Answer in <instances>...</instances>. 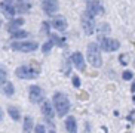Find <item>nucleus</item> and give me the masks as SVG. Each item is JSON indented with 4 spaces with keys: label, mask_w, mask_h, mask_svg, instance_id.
<instances>
[{
    "label": "nucleus",
    "mask_w": 135,
    "mask_h": 133,
    "mask_svg": "<svg viewBox=\"0 0 135 133\" xmlns=\"http://www.w3.org/2000/svg\"><path fill=\"white\" fill-rule=\"evenodd\" d=\"M52 104L55 106V111L58 114V117H65V114L70 110V101L68 96L62 92H55L54 98H52Z\"/></svg>",
    "instance_id": "1"
},
{
    "label": "nucleus",
    "mask_w": 135,
    "mask_h": 133,
    "mask_svg": "<svg viewBox=\"0 0 135 133\" xmlns=\"http://www.w3.org/2000/svg\"><path fill=\"white\" fill-rule=\"evenodd\" d=\"M86 59L94 68H99L103 65V56H101V47L98 43H89L86 49Z\"/></svg>",
    "instance_id": "2"
},
{
    "label": "nucleus",
    "mask_w": 135,
    "mask_h": 133,
    "mask_svg": "<svg viewBox=\"0 0 135 133\" xmlns=\"http://www.w3.org/2000/svg\"><path fill=\"white\" fill-rule=\"evenodd\" d=\"M15 75L21 80H33L39 77V70L31 65H21L15 70Z\"/></svg>",
    "instance_id": "3"
},
{
    "label": "nucleus",
    "mask_w": 135,
    "mask_h": 133,
    "mask_svg": "<svg viewBox=\"0 0 135 133\" xmlns=\"http://www.w3.org/2000/svg\"><path fill=\"white\" fill-rule=\"evenodd\" d=\"M80 22H82V28L86 35H92V33L95 31V16H92L88 11H85L80 16Z\"/></svg>",
    "instance_id": "4"
},
{
    "label": "nucleus",
    "mask_w": 135,
    "mask_h": 133,
    "mask_svg": "<svg viewBox=\"0 0 135 133\" xmlns=\"http://www.w3.org/2000/svg\"><path fill=\"white\" fill-rule=\"evenodd\" d=\"M99 47H101V50L104 52H116V50H119V47H120V42L119 40H116V39H111V37H104V35H99Z\"/></svg>",
    "instance_id": "5"
},
{
    "label": "nucleus",
    "mask_w": 135,
    "mask_h": 133,
    "mask_svg": "<svg viewBox=\"0 0 135 133\" xmlns=\"http://www.w3.org/2000/svg\"><path fill=\"white\" fill-rule=\"evenodd\" d=\"M11 49L15 52H24V53H30L39 49V43L37 42H13L11 44Z\"/></svg>",
    "instance_id": "6"
},
{
    "label": "nucleus",
    "mask_w": 135,
    "mask_h": 133,
    "mask_svg": "<svg viewBox=\"0 0 135 133\" xmlns=\"http://www.w3.org/2000/svg\"><path fill=\"white\" fill-rule=\"evenodd\" d=\"M42 9L46 15L54 16L60 9V3L58 0H42Z\"/></svg>",
    "instance_id": "7"
},
{
    "label": "nucleus",
    "mask_w": 135,
    "mask_h": 133,
    "mask_svg": "<svg viewBox=\"0 0 135 133\" xmlns=\"http://www.w3.org/2000/svg\"><path fill=\"white\" fill-rule=\"evenodd\" d=\"M86 11L92 16H98V15H103L104 13V6L99 0H89L86 4Z\"/></svg>",
    "instance_id": "8"
},
{
    "label": "nucleus",
    "mask_w": 135,
    "mask_h": 133,
    "mask_svg": "<svg viewBox=\"0 0 135 133\" xmlns=\"http://www.w3.org/2000/svg\"><path fill=\"white\" fill-rule=\"evenodd\" d=\"M28 98H30V101H31L33 104L42 102L43 101V90H42V87L36 86V84L30 86V89H28Z\"/></svg>",
    "instance_id": "9"
},
{
    "label": "nucleus",
    "mask_w": 135,
    "mask_h": 133,
    "mask_svg": "<svg viewBox=\"0 0 135 133\" xmlns=\"http://www.w3.org/2000/svg\"><path fill=\"white\" fill-rule=\"evenodd\" d=\"M70 59H71V64L74 65L76 70H79V71L86 70V61H85L83 55H82L80 52H73L71 56H70Z\"/></svg>",
    "instance_id": "10"
},
{
    "label": "nucleus",
    "mask_w": 135,
    "mask_h": 133,
    "mask_svg": "<svg viewBox=\"0 0 135 133\" xmlns=\"http://www.w3.org/2000/svg\"><path fill=\"white\" fill-rule=\"evenodd\" d=\"M0 9H2V12L4 13V16H8V18H15V15L18 13V11H16V8L12 4V2H8V0H4V2H2L0 3Z\"/></svg>",
    "instance_id": "11"
},
{
    "label": "nucleus",
    "mask_w": 135,
    "mask_h": 133,
    "mask_svg": "<svg viewBox=\"0 0 135 133\" xmlns=\"http://www.w3.org/2000/svg\"><path fill=\"white\" fill-rule=\"evenodd\" d=\"M42 114L46 118H49V120H52V118L55 117V106H54V104L51 101L42 102Z\"/></svg>",
    "instance_id": "12"
},
{
    "label": "nucleus",
    "mask_w": 135,
    "mask_h": 133,
    "mask_svg": "<svg viewBox=\"0 0 135 133\" xmlns=\"http://www.w3.org/2000/svg\"><path fill=\"white\" fill-rule=\"evenodd\" d=\"M51 25H52L54 30H56V31H65V30H67V21H65L64 16H55V18L52 19Z\"/></svg>",
    "instance_id": "13"
},
{
    "label": "nucleus",
    "mask_w": 135,
    "mask_h": 133,
    "mask_svg": "<svg viewBox=\"0 0 135 133\" xmlns=\"http://www.w3.org/2000/svg\"><path fill=\"white\" fill-rule=\"evenodd\" d=\"M65 129L68 133H77V121L73 115H68L65 118Z\"/></svg>",
    "instance_id": "14"
},
{
    "label": "nucleus",
    "mask_w": 135,
    "mask_h": 133,
    "mask_svg": "<svg viewBox=\"0 0 135 133\" xmlns=\"http://www.w3.org/2000/svg\"><path fill=\"white\" fill-rule=\"evenodd\" d=\"M22 24H24V18H12V21L8 24V30L9 31L18 30V28L22 27Z\"/></svg>",
    "instance_id": "15"
},
{
    "label": "nucleus",
    "mask_w": 135,
    "mask_h": 133,
    "mask_svg": "<svg viewBox=\"0 0 135 133\" xmlns=\"http://www.w3.org/2000/svg\"><path fill=\"white\" fill-rule=\"evenodd\" d=\"M8 114L11 115V118H12L13 121H20L21 120V112H20V110H18L16 106L9 105L8 106Z\"/></svg>",
    "instance_id": "16"
},
{
    "label": "nucleus",
    "mask_w": 135,
    "mask_h": 133,
    "mask_svg": "<svg viewBox=\"0 0 135 133\" xmlns=\"http://www.w3.org/2000/svg\"><path fill=\"white\" fill-rule=\"evenodd\" d=\"M11 33V37L15 40H21V39H25V37H28V33L24 31V30H21V28H18V30H13V31H9Z\"/></svg>",
    "instance_id": "17"
},
{
    "label": "nucleus",
    "mask_w": 135,
    "mask_h": 133,
    "mask_svg": "<svg viewBox=\"0 0 135 133\" xmlns=\"http://www.w3.org/2000/svg\"><path fill=\"white\" fill-rule=\"evenodd\" d=\"M3 93L6 95V96H12L13 93H15V87H13V83L11 81H6L3 84Z\"/></svg>",
    "instance_id": "18"
},
{
    "label": "nucleus",
    "mask_w": 135,
    "mask_h": 133,
    "mask_svg": "<svg viewBox=\"0 0 135 133\" xmlns=\"http://www.w3.org/2000/svg\"><path fill=\"white\" fill-rule=\"evenodd\" d=\"M24 133H31L33 132V118L30 115L24 117Z\"/></svg>",
    "instance_id": "19"
},
{
    "label": "nucleus",
    "mask_w": 135,
    "mask_h": 133,
    "mask_svg": "<svg viewBox=\"0 0 135 133\" xmlns=\"http://www.w3.org/2000/svg\"><path fill=\"white\" fill-rule=\"evenodd\" d=\"M49 39H52V42H54L56 46L65 47V39H62V37H60V35H56V34H49Z\"/></svg>",
    "instance_id": "20"
},
{
    "label": "nucleus",
    "mask_w": 135,
    "mask_h": 133,
    "mask_svg": "<svg viewBox=\"0 0 135 133\" xmlns=\"http://www.w3.org/2000/svg\"><path fill=\"white\" fill-rule=\"evenodd\" d=\"M6 81H8V71H6V66L0 65V86H3Z\"/></svg>",
    "instance_id": "21"
},
{
    "label": "nucleus",
    "mask_w": 135,
    "mask_h": 133,
    "mask_svg": "<svg viewBox=\"0 0 135 133\" xmlns=\"http://www.w3.org/2000/svg\"><path fill=\"white\" fill-rule=\"evenodd\" d=\"M16 11L20 12V13H27L30 11V3H24V0H21V3L18 4Z\"/></svg>",
    "instance_id": "22"
},
{
    "label": "nucleus",
    "mask_w": 135,
    "mask_h": 133,
    "mask_svg": "<svg viewBox=\"0 0 135 133\" xmlns=\"http://www.w3.org/2000/svg\"><path fill=\"white\" fill-rule=\"evenodd\" d=\"M54 46H55V43L52 42V39H49V42H46V43L42 46V52H43V53H49V52L52 50V47H54Z\"/></svg>",
    "instance_id": "23"
},
{
    "label": "nucleus",
    "mask_w": 135,
    "mask_h": 133,
    "mask_svg": "<svg viewBox=\"0 0 135 133\" xmlns=\"http://www.w3.org/2000/svg\"><path fill=\"white\" fill-rule=\"evenodd\" d=\"M119 62H120V65L126 66L128 62H129V55H128V53H122V55L119 56Z\"/></svg>",
    "instance_id": "24"
},
{
    "label": "nucleus",
    "mask_w": 135,
    "mask_h": 133,
    "mask_svg": "<svg viewBox=\"0 0 135 133\" xmlns=\"http://www.w3.org/2000/svg\"><path fill=\"white\" fill-rule=\"evenodd\" d=\"M122 78H123V80H125V81H128V80H132V78H134V73H132V71H129V70L123 71V74H122Z\"/></svg>",
    "instance_id": "25"
},
{
    "label": "nucleus",
    "mask_w": 135,
    "mask_h": 133,
    "mask_svg": "<svg viewBox=\"0 0 135 133\" xmlns=\"http://www.w3.org/2000/svg\"><path fill=\"white\" fill-rule=\"evenodd\" d=\"M34 133H46V127L43 124H37L34 127Z\"/></svg>",
    "instance_id": "26"
},
{
    "label": "nucleus",
    "mask_w": 135,
    "mask_h": 133,
    "mask_svg": "<svg viewBox=\"0 0 135 133\" xmlns=\"http://www.w3.org/2000/svg\"><path fill=\"white\" fill-rule=\"evenodd\" d=\"M71 81H73V86H74V87H77V89L80 87V78L77 77V75H73Z\"/></svg>",
    "instance_id": "27"
},
{
    "label": "nucleus",
    "mask_w": 135,
    "mask_h": 133,
    "mask_svg": "<svg viewBox=\"0 0 135 133\" xmlns=\"http://www.w3.org/2000/svg\"><path fill=\"white\" fill-rule=\"evenodd\" d=\"M128 118H129V121H131V123H134L135 121V111L129 114V115H128Z\"/></svg>",
    "instance_id": "28"
},
{
    "label": "nucleus",
    "mask_w": 135,
    "mask_h": 133,
    "mask_svg": "<svg viewBox=\"0 0 135 133\" xmlns=\"http://www.w3.org/2000/svg\"><path fill=\"white\" fill-rule=\"evenodd\" d=\"M131 92L135 93V78H134V83H132V86H131Z\"/></svg>",
    "instance_id": "29"
},
{
    "label": "nucleus",
    "mask_w": 135,
    "mask_h": 133,
    "mask_svg": "<svg viewBox=\"0 0 135 133\" xmlns=\"http://www.w3.org/2000/svg\"><path fill=\"white\" fill-rule=\"evenodd\" d=\"M2 118H3V111H2V108H0V121H2Z\"/></svg>",
    "instance_id": "30"
},
{
    "label": "nucleus",
    "mask_w": 135,
    "mask_h": 133,
    "mask_svg": "<svg viewBox=\"0 0 135 133\" xmlns=\"http://www.w3.org/2000/svg\"><path fill=\"white\" fill-rule=\"evenodd\" d=\"M49 133H55V132H54V130H51V132H49Z\"/></svg>",
    "instance_id": "31"
},
{
    "label": "nucleus",
    "mask_w": 135,
    "mask_h": 133,
    "mask_svg": "<svg viewBox=\"0 0 135 133\" xmlns=\"http://www.w3.org/2000/svg\"><path fill=\"white\" fill-rule=\"evenodd\" d=\"M8 2H12V0H8Z\"/></svg>",
    "instance_id": "32"
},
{
    "label": "nucleus",
    "mask_w": 135,
    "mask_h": 133,
    "mask_svg": "<svg viewBox=\"0 0 135 133\" xmlns=\"http://www.w3.org/2000/svg\"><path fill=\"white\" fill-rule=\"evenodd\" d=\"M126 133H131V132H126Z\"/></svg>",
    "instance_id": "33"
},
{
    "label": "nucleus",
    "mask_w": 135,
    "mask_h": 133,
    "mask_svg": "<svg viewBox=\"0 0 135 133\" xmlns=\"http://www.w3.org/2000/svg\"><path fill=\"white\" fill-rule=\"evenodd\" d=\"M0 24H2V22H0Z\"/></svg>",
    "instance_id": "34"
},
{
    "label": "nucleus",
    "mask_w": 135,
    "mask_h": 133,
    "mask_svg": "<svg viewBox=\"0 0 135 133\" xmlns=\"http://www.w3.org/2000/svg\"><path fill=\"white\" fill-rule=\"evenodd\" d=\"M20 2H21V0H20Z\"/></svg>",
    "instance_id": "35"
},
{
    "label": "nucleus",
    "mask_w": 135,
    "mask_h": 133,
    "mask_svg": "<svg viewBox=\"0 0 135 133\" xmlns=\"http://www.w3.org/2000/svg\"><path fill=\"white\" fill-rule=\"evenodd\" d=\"M134 64H135V62H134Z\"/></svg>",
    "instance_id": "36"
}]
</instances>
